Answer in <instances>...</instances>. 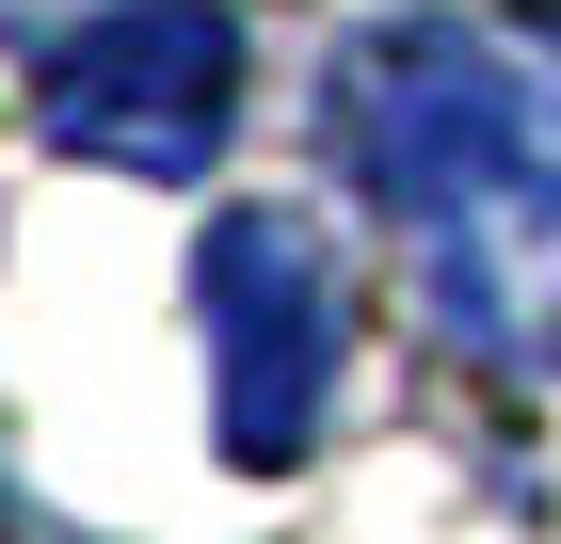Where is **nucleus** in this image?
<instances>
[{
  "mask_svg": "<svg viewBox=\"0 0 561 544\" xmlns=\"http://www.w3.org/2000/svg\"><path fill=\"white\" fill-rule=\"evenodd\" d=\"M337 144L433 321L497 369H561V48L497 16H386L337 65Z\"/></svg>",
  "mask_w": 561,
  "mask_h": 544,
  "instance_id": "f257e3e1",
  "label": "nucleus"
},
{
  "mask_svg": "<svg viewBox=\"0 0 561 544\" xmlns=\"http://www.w3.org/2000/svg\"><path fill=\"white\" fill-rule=\"evenodd\" d=\"M193 304H209V432H225V464L289 481V464L321 449L337 336H353L321 224H305V209H225L209 256H193Z\"/></svg>",
  "mask_w": 561,
  "mask_h": 544,
  "instance_id": "f03ea898",
  "label": "nucleus"
},
{
  "mask_svg": "<svg viewBox=\"0 0 561 544\" xmlns=\"http://www.w3.org/2000/svg\"><path fill=\"white\" fill-rule=\"evenodd\" d=\"M48 144L65 161H113V176H209L225 161V113H241V33L225 0H113L48 48Z\"/></svg>",
  "mask_w": 561,
  "mask_h": 544,
  "instance_id": "7ed1b4c3",
  "label": "nucleus"
}]
</instances>
